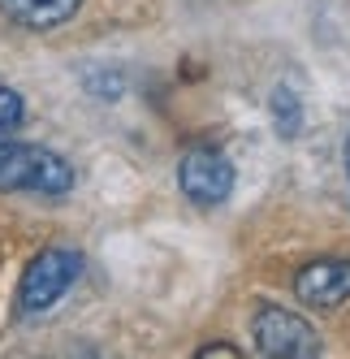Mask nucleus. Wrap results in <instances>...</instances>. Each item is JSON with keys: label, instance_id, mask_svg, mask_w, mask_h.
I'll use <instances>...</instances> for the list:
<instances>
[{"label": "nucleus", "instance_id": "f257e3e1", "mask_svg": "<svg viewBox=\"0 0 350 359\" xmlns=\"http://www.w3.org/2000/svg\"><path fill=\"white\" fill-rule=\"evenodd\" d=\"M74 187V169L48 147L0 139V191H35V195H65Z\"/></svg>", "mask_w": 350, "mask_h": 359}, {"label": "nucleus", "instance_id": "f03ea898", "mask_svg": "<svg viewBox=\"0 0 350 359\" xmlns=\"http://www.w3.org/2000/svg\"><path fill=\"white\" fill-rule=\"evenodd\" d=\"M78 273H83V255L74 251V247H48V251H39L35 260H31V269H27V277H22L18 307L27 316L57 307L61 294L78 281Z\"/></svg>", "mask_w": 350, "mask_h": 359}, {"label": "nucleus", "instance_id": "7ed1b4c3", "mask_svg": "<svg viewBox=\"0 0 350 359\" xmlns=\"http://www.w3.org/2000/svg\"><path fill=\"white\" fill-rule=\"evenodd\" d=\"M255 346L264 355L277 359H303V355H320V342L303 316L286 312V307H260L255 312Z\"/></svg>", "mask_w": 350, "mask_h": 359}, {"label": "nucleus", "instance_id": "20e7f679", "mask_svg": "<svg viewBox=\"0 0 350 359\" xmlns=\"http://www.w3.org/2000/svg\"><path fill=\"white\" fill-rule=\"evenodd\" d=\"M178 182H182L186 199L212 208V203L230 199V191H234V165L225 161L216 147H195V151H186L182 165H178Z\"/></svg>", "mask_w": 350, "mask_h": 359}, {"label": "nucleus", "instance_id": "39448f33", "mask_svg": "<svg viewBox=\"0 0 350 359\" xmlns=\"http://www.w3.org/2000/svg\"><path fill=\"white\" fill-rule=\"evenodd\" d=\"M294 294L303 299L307 307H342L350 299V260H312L298 269L294 277Z\"/></svg>", "mask_w": 350, "mask_h": 359}, {"label": "nucleus", "instance_id": "423d86ee", "mask_svg": "<svg viewBox=\"0 0 350 359\" xmlns=\"http://www.w3.org/2000/svg\"><path fill=\"white\" fill-rule=\"evenodd\" d=\"M83 0H0V13L13 18L18 27H61L65 18H74V9H78Z\"/></svg>", "mask_w": 350, "mask_h": 359}, {"label": "nucleus", "instance_id": "0eeeda50", "mask_svg": "<svg viewBox=\"0 0 350 359\" xmlns=\"http://www.w3.org/2000/svg\"><path fill=\"white\" fill-rule=\"evenodd\" d=\"M272 117H277V130L290 139L303 130V104H298V95L290 87H277L272 91Z\"/></svg>", "mask_w": 350, "mask_h": 359}, {"label": "nucleus", "instance_id": "6e6552de", "mask_svg": "<svg viewBox=\"0 0 350 359\" xmlns=\"http://www.w3.org/2000/svg\"><path fill=\"white\" fill-rule=\"evenodd\" d=\"M22 113H27V109H22V95L9 91V87H0V135L13 130V126L22 121Z\"/></svg>", "mask_w": 350, "mask_h": 359}, {"label": "nucleus", "instance_id": "1a4fd4ad", "mask_svg": "<svg viewBox=\"0 0 350 359\" xmlns=\"http://www.w3.org/2000/svg\"><path fill=\"white\" fill-rule=\"evenodd\" d=\"M199 355H238V346H230V342H212V346H204Z\"/></svg>", "mask_w": 350, "mask_h": 359}, {"label": "nucleus", "instance_id": "9d476101", "mask_svg": "<svg viewBox=\"0 0 350 359\" xmlns=\"http://www.w3.org/2000/svg\"><path fill=\"white\" fill-rule=\"evenodd\" d=\"M346 173H350V139H346Z\"/></svg>", "mask_w": 350, "mask_h": 359}]
</instances>
